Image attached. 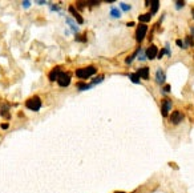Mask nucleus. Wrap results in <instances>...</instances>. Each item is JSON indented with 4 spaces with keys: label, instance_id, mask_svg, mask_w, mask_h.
I'll list each match as a JSON object with an SVG mask.
<instances>
[{
    "label": "nucleus",
    "instance_id": "f257e3e1",
    "mask_svg": "<svg viewBox=\"0 0 194 193\" xmlns=\"http://www.w3.org/2000/svg\"><path fill=\"white\" fill-rule=\"evenodd\" d=\"M97 72V69L95 68V67H87V68H80L76 71V76H77L78 79H83V80H85V79L90 77V76H93L95 73Z\"/></svg>",
    "mask_w": 194,
    "mask_h": 193
},
{
    "label": "nucleus",
    "instance_id": "f03ea898",
    "mask_svg": "<svg viewBox=\"0 0 194 193\" xmlns=\"http://www.w3.org/2000/svg\"><path fill=\"white\" fill-rule=\"evenodd\" d=\"M25 107L28 108L29 111H33V112H39L41 108V100L39 96H33V97L28 99L25 101Z\"/></svg>",
    "mask_w": 194,
    "mask_h": 193
},
{
    "label": "nucleus",
    "instance_id": "7ed1b4c3",
    "mask_svg": "<svg viewBox=\"0 0 194 193\" xmlns=\"http://www.w3.org/2000/svg\"><path fill=\"white\" fill-rule=\"evenodd\" d=\"M56 81L59 83L60 87H68L71 84V75L67 72H60V75H59Z\"/></svg>",
    "mask_w": 194,
    "mask_h": 193
},
{
    "label": "nucleus",
    "instance_id": "20e7f679",
    "mask_svg": "<svg viewBox=\"0 0 194 193\" xmlns=\"http://www.w3.org/2000/svg\"><path fill=\"white\" fill-rule=\"evenodd\" d=\"M146 32H148V26H145V24H140L138 28L136 31V39L137 41H142L144 38L146 36Z\"/></svg>",
    "mask_w": 194,
    "mask_h": 193
},
{
    "label": "nucleus",
    "instance_id": "39448f33",
    "mask_svg": "<svg viewBox=\"0 0 194 193\" xmlns=\"http://www.w3.org/2000/svg\"><path fill=\"white\" fill-rule=\"evenodd\" d=\"M145 55H146V59H149V60H153V59H156L157 55H158L157 47H156V45H150L148 49H146Z\"/></svg>",
    "mask_w": 194,
    "mask_h": 193
},
{
    "label": "nucleus",
    "instance_id": "423d86ee",
    "mask_svg": "<svg viewBox=\"0 0 194 193\" xmlns=\"http://www.w3.org/2000/svg\"><path fill=\"white\" fill-rule=\"evenodd\" d=\"M182 118H183V116H182V113H181L180 111H174V112L171 113V116H170V121L173 123V124H178V123H181Z\"/></svg>",
    "mask_w": 194,
    "mask_h": 193
},
{
    "label": "nucleus",
    "instance_id": "0eeeda50",
    "mask_svg": "<svg viewBox=\"0 0 194 193\" xmlns=\"http://www.w3.org/2000/svg\"><path fill=\"white\" fill-rule=\"evenodd\" d=\"M137 76L141 79H144V80H148L149 79V68L148 67H142V68H140L138 71H137Z\"/></svg>",
    "mask_w": 194,
    "mask_h": 193
},
{
    "label": "nucleus",
    "instance_id": "6e6552de",
    "mask_svg": "<svg viewBox=\"0 0 194 193\" xmlns=\"http://www.w3.org/2000/svg\"><path fill=\"white\" fill-rule=\"evenodd\" d=\"M170 108H171V101L170 100H164L162 108H161V111H162V116H168Z\"/></svg>",
    "mask_w": 194,
    "mask_h": 193
},
{
    "label": "nucleus",
    "instance_id": "1a4fd4ad",
    "mask_svg": "<svg viewBox=\"0 0 194 193\" xmlns=\"http://www.w3.org/2000/svg\"><path fill=\"white\" fill-rule=\"evenodd\" d=\"M69 12L73 15V17H75L76 20H77V23H78V24H83V23H84V19H83L81 16H80V13H78L77 11H76L75 7H73V6H71V7H69Z\"/></svg>",
    "mask_w": 194,
    "mask_h": 193
},
{
    "label": "nucleus",
    "instance_id": "9d476101",
    "mask_svg": "<svg viewBox=\"0 0 194 193\" xmlns=\"http://www.w3.org/2000/svg\"><path fill=\"white\" fill-rule=\"evenodd\" d=\"M60 72H61L60 67H57V68L52 69V71H51V73H49V80H51V81H55V80H57L59 75H60Z\"/></svg>",
    "mask_w": 194,
    "mask_h": 193
},
{
    "label": "nucleus",
    "instance_id": "9b49d317",
    "mask_svg": "<svg viewBox=\"0 0 194 193\" xmlns=\"http://www.w3.org/2000/svg\"><path fill=\"white\" fill-rule=\"evenodd\" d=\"M156 79H157V83H164L165 81V73H164V71H161V69H158L156 73Z\"/></svg>",
    "mask_w": 194,
    "mask_h": 193
},
{
    "label": "nucleus",
    "instance_id": "f8f14e48",
    "mask_svg": "<svg viewBox=\"0 0 194 193\" xmlns=\"http://www.w3.org/2000/svg\"><path fill=\"white\" fill-rule=\"evenodd\" d=\"M110 15H112V17H114V19H119V17H121V11H120L119 8H116V7H112V8H110Z\"/></svg>",
    "mask_w": 194,
    "mask_h": 193
},
{
    "label": "nucleus",
    "instance_id": "ddd939ff",
    "mask_svg": "<svg viewBox=\"0 0 194 193\" xmlns=\"http://www.w3.org/2000/svg\"><path fill=\"white\" fill-rule=\"evenodd\" d=\"M77 89L78 91H87V89H90L92 88V84H85V83H77Z\"/></svg>",
    "mask_w": 194,
    "mask_h": 193
},
{
    "label": "nucleus",
    "instance_id": "4468645a",
    "mask_svg": "<svg viewBox=\"0 0 194 193\" xmlns=\"http://www.w3.org/2000/svg\"><path fill=\"white\" fill-rule=\"evenodd\" d=\"M152 19V15H150V12L149 13H144V15H140L138 16V20L141 21V23H146V21H149Z\"/></svg>",
    "mask_w": 194,
    "mask_h": 193
},
{
    "label": "nucleus",
    "instance_id": "2eb2a0df",
    "mask_svg": "<svg viewBox=\"0 0 194 193\" xmlns=\"http://www.w3.org/2000/svg\"><path fill=\"white\" fill-rule=\"evenodd\" d=\"M67 23L69 24V27H71V29H72L73 32H78V26L75 23V21L72 20V19H69V17H67Z\"/></svg>",
    "mask_w": 194,
    "mask_h": 193
},
{
    "label": "nucleus",
    "instance_id": "dca6fc26",
    "mask_svg": "<svg viewBox=\"0 0 194 193\" xmlns=\"http://www.w3.org/2000/svg\"><path fill=\"white\" fill-rule=\"evenodd\" d=\"M158 4H159V1L158 0H154V1H152V11H150V15H154L157 12V9H158Z\"/></svg>",
    "mask_w": 194,
    "mask_h": 193
},
{
    "label": "nucleus",
    "instance_id": "f3484780",
    "mask_svg": "<svg viewBox=\"0 0 194 193\" xmlns=\"http://www.w3.org/2000/svg\"><path fill=\"white\" fill-rule=\"evenodd\" d=\"M0 115L6 118H9V112H8V107L7 105H3L1 107V111H0Z\"/></svg>",
    "mask_w": 194,
    "mask_h": 193
},
{
    "label": "nucleus",
    "instance_id": "a211bd4d",
    "mask_svg": "<svg viewBox=\"0 0 194 193\" xmlns=\"http://www.w3.org/2000/svg\"><path fill=\"white\" fill-rule=\"evenodd\" d=\"M140 51H141V49H137V51L136 52H134V53H133V55H132V56H129V57H128L126 59V60H125V63H126V64H132V61H133L134 60V59H136V56L137 55H138V53H140Z\"/></svg>",
    "mask_w": 194,
    "mask_h": 193
},
{
    "label": "nucleus",
    "instance_id": "6ab92c4d",
    "mask_svg": "<svg viewBox=\"0 0 194 193\" xmlns=\"http://www.w3.org/2000/svg\"><path fill=\"white\" fill-rule=\"evenodd\" d=\"M129 79H131V80L133 81L134 84H138L140 83V77L137 76V73H132V75H129Z\"/></svg>",
    "mask_w": 194,
    "mask_h": 193
},
{
    "label": "nucleus",
    "instance_id": "aec40b11",
    "mask_svg": "<svg viewBox=\"0 0 194 193\" xmlns=\"http://www.w3.org/2000/svg\"><path fill=\"white\" fill-rule=\"evenodd\" d=\"M120 7H121V9H124V11H126V12L131 11V8H132V7L126 3H120Z\"/></svg>",
    "mask_w": 194,
    "mask_h": 193
},
{
    "label": "nucleus",
    "instance_id": "412c9836",
    "mask_svg": "<svg viewBox=\"0 0 194 193\" xmlns=\"http://www.w3.org/2000/svg\"><path fill=\"white\" fill-rule=\"evenodd\" d=\"M193 44H194V41H193V39H191V36H188V38H186L185 45H186V47H191Z\"/></svg>",
    "mask_w": 194,
    "mask_h": 193
},
{
    "label": "nucleus",
    "instance_id": "4be33fe9",
    "mask_svg": "<svg viewBox=\"0 0 194 193\" xmlns=\"http://www.w3.org/2000/svg\"><path fill=\"white\" fill-rule=\"evenodd\" d=\"M102 80H104V76H99V77H97V79H95V80H93L92 85H95V84H97V83H101Z\"/></svg>",
    "mask_w": 194,
    "mask_h": 193
},
{
    "label": "nucleus",
    "instance_id": "5701e85b",
    "mask_svg": "<svg viewBox=\"0 0 194 193\" xmlns=\"http://www.w3.org/2000/svg\"><path fill=\"white\" fill-rule=\"evenodd\" d=\"M177 45H180L181 48H186V45H185V43H183L182 40H180V39H178V40H177Z\"/></svg>",
    "mask_w": 194,
    "mask_h": 193
},
{
    "label": "nucleus",
    "instance_id": "b1692460",
    "mask_svg": "<svg viewBox=\"0 0 194 193\" xmlns=\"http://www.w3.org/2000/svg\"><path fill=\"white\" fill-rule=\"evenodd\" d=\"M140 60H146V55H145V52H141V51H140Z\"/></svg>",
    "mask_w": 194,
    "mask_h": 193
},
{
    "label": "nucleus",
    "instance_id": "393cba45",
    "mask_svg": "<svg viewBox=\"0 0 194 193\" xmlns=\"http://www.w3.org/2000/svg\"><path fill=\"white\" fill-rule=\"evenodd\" d=\"M183 6H185V1H181V0L177 1V8H181V7H183Z\"/></svg>",
    "mask_w": 194,
    "mask_h": 193
},
{
    "label": "nucleus",
    "instance_id": "a878e982",
    "mask_svg": "<svg viewBox=\"0 0 194 193\" xmlns=\"http://www.w3.org/2000/svg\"><path fill=\"white\" fill-rule=\"evenodd\" d=\"M21 4H23V7H24V8H28V7L31 6V1H23V3H21Z\"/></svg>",
    "mask_w": 194,
    "mask_h": 193
},
{
    "label": "nucleus",
    "instance_id": "bb28decb",
    "mask_svg": "<svg viewBox=\"0 0 194 193\" xmlns=\"http://www.w3.org/2000/svg\"><path fill=\"white\" fill-rule=\"evenodd\" d=\"M164 53H165V49H162V51H161V52H158V59H161V57H162V55H164Z\"/></svg>",
    "mask_w": 194,
    "mask_h": 193
},
{
    "label": "nucleus",
    "instance_id": "cd10ccee",
    "mask_svg": "<svg viewBox=\"0 0 194 193\" xmlns=\"http://www.w3.org/2000/svg\"><path fill=\"white\" fill-rule=\"evenodd\" d=\"M170 91V85H165V88H164V92H169Z\"/></svg>",
    "mask_w": 194,
    "mask_h": 193
},
{
    "label": "nucleus",
    "instance_id": "c85d7f7f",
    "mask_svg": "<svg viewBox=\"0 0 194 193\" xmlns=\"http://www.w3.org/2000/svg\"><path fill=\"white\" fill-rule=\"evenodd\" d=\"M51 9H52V11H59V7L57 6H52V7H51Z\"/></svg>",
    "mask_w": 194,
    "mask_h": 193
},
{
    "label": "nucleus",
    "instance_id": "c756f323",
    "mask_svg": "<svg viewBox=\"0 0 194 193\" xmlns=\"http://www.w3.org/2000/svg\"><path fill=\"white\" fill-rule=\"evenodd\" d=\"M1 128H3V129H7V128H8V124H7V123H4V124H1Z\"/></svg>",
    "mask_w": 194,
    "mask_h": 193
},
{
    "label": "nucleus",
    "instance_id": "7c9ffc66",
    "mask_svg": "<svg viewBox=\"0 0 194 193\" xmlns=\"http://www.w3.org/2000/svg\"><path fill=\"white\" fill-rule=\"evenodd\" d=\"M126 26H128V27H132V26H134V23H133V21H131V23H128Z\"/></svg>",
    "mask_w": 194,
    "mask_h": 193
},
{
    "label": "nucleus",
    "instance_id": "2f4dec72",
    "mask_svg": "<svg viewBox=\"0 0 194 193\" xmlns=\"http://www.w3.org/2000/svg\"><path fill=\"white\" fill-rule=\"evenodd\" d=\"M37 4H40V6L41 4H47V1H37Z\"/></svg>",
    "mask_w": 194,
    "mask_h": 193
},
{
    "label": "nucleus",
    "instance_id": "473e14b6",
    "mask_svg": "<svg viewBox=\"0 0 194 193\" xmlns=\"http://www.w3.org/2000/svg\"><path fill=\"white\" fill-rule=\"evenodd\" d=\"M191 13H193V17H194V8H191Z\"/></svg>",
    "mask_w": 194,
    "mask_h": 193
},
{
    "label": "nucleus",
    "instance_id": "72a5a7b5",
    "mask_svg": "<svg viewBox=\"0 0 194 193\" xmlns=\"http://www.w3.org/2000/svg\"><path fill=\"white\" fill-rule=\"evenodd\" d=\"M191 33H194V28H191Z\"/></svg>",
    "mask_w": 194,
    "mask_h": 193
},
{
    "label": "nucleus",
    "instance_id": "f704fd0d",
    "mask_svg": "<svg viewBox=\"0 0 194 193\" xmlns=\"http://www.w3.org/2000/svg\"><path fill=\"white\" fill-rule=\"evenodd\" d=\"M116 193H124V192H116Z\"/></svg>",
    "mask_w": 194,
    "mask_h": 193
}]
</instances>
